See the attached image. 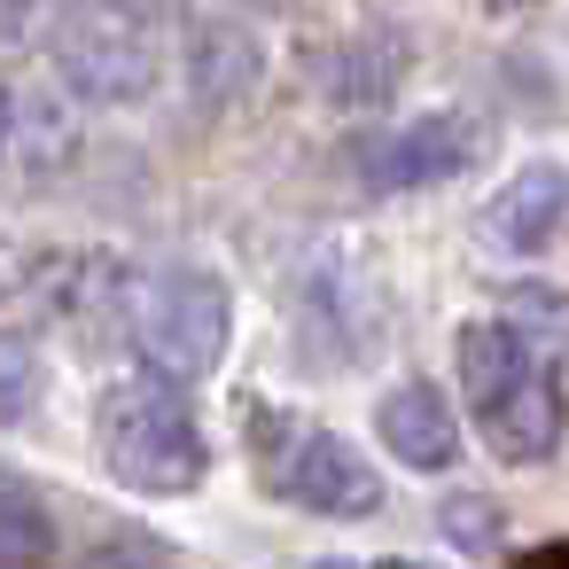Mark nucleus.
<instances>
[{
    "label": "nucleus",
    "mask_w": 569,
    "mask_h": 569,
    "mask_svg": "<svg viewBox=\"0 0 569 569\" xmlns=\"http://www.w3.org/2000/svg\"><path fill=\"white\" fill-rule=\"evenodd\" d=\"M375 437H382V452H390L398 468H413V476H437V468L460 460V413H452V398H445L437 382H398V390H382Z\"/></svg>",
    "instance_id": "7"
},
{
    "label": "nucleus",
    "mask_w": 569,
    "mask_h": 569,
    "mask_svg": "<svg viewBox=\"0 0 569 569\" xmlns=\"http://www.w3.org/2000/svg\"><path fill=\"white\" fill-rule=\"evenodd\" d=\"M94 460L149 499H180L211 476V437L180 390V375L149 367V375H118L94 398Z\"/></svg>",
    "instance_id": "1"
},
{
    "label": "nucleus",
    "mask_w": 569,
    "mask_h": 569,
    "mask_svg": "<svg viewBox=\"0 0 569 569\" xmlns=\"http://www.w3.org/2000/svg\"><path fill=\"white\" fill-rule=\"evenodd\" d=\"M180 79L196 94V110L227 118V110H250L258 102V79H266V48L242 17H211L188 32V56H180Z\"/></svg>",
    "instance_id": "6"
},
{
    "label": "nucleus",
    "mask_w": 569,
    "mask_h": 569,
    "mask_svg": "<svg viewBox=\"0 0 569 569\" xmlns=\"http://www.w3.org/2000/svg\"><path fill=\"white\" fill-rule=\"evenodd\" d=\"M24 406H32V367H24V336H9V398H0V413L24 421Z\"/></svg>",
    "instance_id": "14"
},
{
    "label": "nucleus",
    "mask_w": 569,
    "mask_h": 569,
    "mask_svg": "<svg viewBox=\"0 0 569 569\" xmlns=\"http://www.w3.org/2000/svg\"><path fill=\"white\" fill-rule=\"evenodd\" d=\"M437 522H445V538H452L460 553H499V507H491L483 491H452V499L437 507Z\"/></svg>",
    "instance_id": "13"
},
{
    "label": "nucleus",
    "mask_w": 569,
    "mask_h": 569,
    "mask_svg": "<svg viewBox=\"0 0 569 569\" xmlns=\"http://www.w3.org/2000/svg\"><path fill=\"white\" fill-rule=\"evenodd\" d=\"M48 63L79 102H149L164 79V56L126 0H71L48 24Z\"/></svg>",
    "instance_id": "2"
},
{
    "label": "nucleus",
    "mask_w": 569,
    "mask_h": 569,
    "mask_svg": "<svg viewBox=\"0 0 569 569\" xmlns=\"http://www.w3.org/2000/svg\"><path fill=\"white\" fill-rule=\"evenodd\" d=\"M491 242L515 250V258H538L553 250V234L569 227V172L561 164H522L499 196H491Z\"/></svg>",
    "instance_id": "10"
},
{
    "label": "nucleus",
    "mask_w": 569,
    "mask_h": 569,
    "mask_svg": "<svg viewBox=\"0 0 569 569\" xmlns=\"http://www.w3.org/2000/svg\"><path fill=\"white\" fill-rule=\"evenodd\" d=\"M266 445H258V476L273 499L305 507V515H328V522H367L382 515V476L367 468V452L336 429H312V421H273L258 413Z\"/></svg>",
    "instance_id": "3"
},
{
    "label": "nucleus",
    "mask_w": 569,
    "mask_h": 569,
    "mask_svg": "<svg viewBox=\"0 0 569 569\" xmlns=\"http://www.w3.org/2000/svg\"><path fill=\"white\" fill-rule=\"evenodd\" d=\"M483 9H491V17H515V9H530V0H483Z\"/></svg>",
    "instance_id": "15"
},
{
    "label": "nucleus",
    "mask_w": 569,
    "mask_h": 569,
    "mask_svg": "<svg viewBox=\"0 0 569 569\" xmlns=\"http://www.w3.org/2000/svg\"><path fill=\"white\" fill-rule=\"evenodd\" d=\"M476 421H483V437H491L499 460L538 468V460H553V445H561V429H569V398H561V382H553L546 367H530V375H522L499 406H483Z\"/></svg>",
    "instance_id": "8"
},
{
    "label": "nucleus",
    "mask_w": 569,
    "mask_h": 569,
    "mask_svg": "<svg viewBox=\"0 0 569 569\" xmlns=\"http://www.w3.org/2000/svg\"><path fill=\"white\" fill-rule=\"evenodd\" d=\"M468 157H476V126H468L460 110H429V118H406L398 133L367 141V149H359V172H367V188H382V196H413V188L452 180Z\"/></svg>",
    "instance_id": "5"
},
{
    "label": "nucleus",
    "mask_w": 569,
    "mask_h": 569,
    "mask_svg": "<svg viewBox=\"0 0 569 569\" xmlns=\"http://www.w3.org/2000/svg\"><path fill=\"white\" fill-rule=\"evenodd\" d=\"M227 336H234V297H227L219 273L164 266L133 289V343L149 351V367H164L180 382H203L227 359Z\"/></svg>",
    "instance_id": "4"
},
{
    "label": "nucleus",
    "mask_w": 569,
    "mask_h": 569,
    "mask_svg": "<svg viewBox=\"0 0 569 569\" xmlns=\"http://www.w3.org/2000/svg\"><path fill=\"white\" fill-rule=\"evenodd\" d=\"M9 157H17V172H63L79 157V102L63 79L9 87Z\"/></svg>",
    "instance_id": "9"
},
{
    "label": "nucleus",
    "mask_w": 569,
    "mask_h": 569,
    "mask_svg": "<svg viewBox=\"0 0 569 569\" xmlns=\"http://www.w3.org/2000/svg\"><path fill=\"white\" fill-rule=\"evenodd\" d=\"M0 561L9 569L56 561V515L40 507V491L24 476H0Z\"/></svg>",
    "instance_id": "12"
},
{
    "label": "nucleus",
    "mask_w": 569,
    "mask_h": 569,
    "mask_svg": "<svg viewBox=\"0 0 569 569\" xmlns=\"http://www.w3.org/2000/svg\"><path fill=\"white\" fill-rule=\"evenodd\" d=\"M452 367H460L468 406L483 413V406H499V398H507L538 359H530L522 328H507V320H468V328H460V343H452Z\"/></svg>",
    "instance_id": "11"
}]
</instances>
